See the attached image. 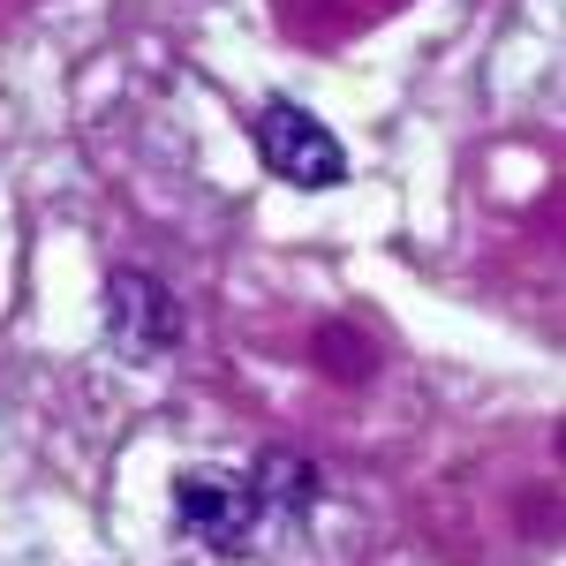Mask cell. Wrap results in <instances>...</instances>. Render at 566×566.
<instances>
[{
    "label": "cell",
    "mask_w": 566,
    "mask_h": 566,
    "mask_svg": "<svg viewBox=\"0 0 566 566\" xmlns=\"http://www.w3.org/2000/svg\"><path fill=\"white\" fill-rule=\"evenodd\" d=\"M258 151H264V167L280 181H295V189H333V181L348 175V144L325 129L317 114L287 106V98H272L258 114Z\"/></svg>",
    "instance_id": "cell-1"
},
{
    "label": "cell",
    "mask_w": 566,
    "mask_h": 566,
    "mask_svg": "<svg viewBox=\"0 0 566 566\" xmlns=\"http://www.w3.org/2000/svg\"><path fill=\"white\" fill-rule=\"evenodd\" d=\"M106 333H114V348L129 355V363H151V355H167L181 340V310L159 280L114 272L106 280Z\"/></svg>",
    "instance_id": "cell-2"
},
{
    "label": "cell",
    "mask_w": 566,
    "mask_h": 566,
    "mask_svg": "<svg viewBox=\"0 0 566 566\" xmlns=\"http://www.w3.org/2000/svg\"><path fill=\"white\" fill-rule=\"evenodd\" d=\"M175 506L181 522L197 528L205 544H242L250 522H258V483H234V476H205V469H189L175 483Z\"/></svg>",
    "instance_id": "cell-3"
}]
</instances>
